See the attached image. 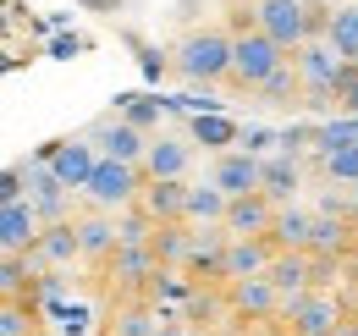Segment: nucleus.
<instances>
[{
  "label": "nucleus",
  "mask_w": 358,
  "mask_h": 336,
  "mask_svg": "<svg viewBox=\"0 0 358 336\" xmlns=\"http://www.w3.org/2000/svg\"><path fill=\"white\" fill-rule=\"evenodd\" d=\"M138 66H143V78L155 83V78H166V66H177V61H166L155 44H138Z\"/></svg>",
  "instance_id": "473e14b6"
},
{
  "label": "nucleus",
  "mask_w": 358,
  "mask_h": 336,
  "mask_svg": "<svg viewBox=\"0 0 358 336\" xmlns=\"http://www.w3.org/2000/svg\"><path fill=\"white\" fill-rule=\"evenodd\" d=\"M155 270H160V253H155V243H122V248L110 253V281H116L127 298L149 293Z\"/></svg>",
  "instance_id": "1a4fd4ad"
},
{
  "label": "nucleus",
  "mask_w": 358,
  "mask_h": 336,
  "mask_svg": "<svg viewBox=\"0 0 358 336\" xmlns=\"http://www.w3.org/2000/svg\"><path fill=\"white\" fill-rule=\"evenodd\" d=\"M226 199L215 182H187V226H221L226 220Z\"/></svg>",
  "instance_id": "b1692460"
},
{
  "label": "nucleus",
  "mask_w": 358,
  "mask_h": 336,
  "mask_svg": "<svg viewBox=\"0 0 358 336\" xmlns=\"http://www.w3.org/2000/svg\"><path fill=\"white\" fill-rule=\"evenodd\" d=\"M39 232H45V215L34 199H11V204H0V248L6 253H28L39 243Z\"/></svg>",
  "instance_id": "4468645a"
},
{
  "label": "nucleus",
  "mask_w": 358,
  "mask_h": 336,
  "mask_svg": "<svg viewBox=\"0 0 358 336\" xmlns=\"http://www.w3.org/2000/svg\"><path fill=\"white\" fill-rule=\"evenodd\" d=\"M336 336H358V314H348V320L336 326Z\"/></svg>",
  "instance_id": "4c0bfd02"
},
{
  "label": "nucleus",
  "mask_w": 358,
  "mask_h": 336,
  "mask_svg": "<svg viewBox=\"0 0 358 336\" xmlns=\"http://www.w3.org/2000/svg\"><path fill=\"white\" fill-rule=\"evenodd\" d=\"M348 314H353V309H348L336 293H325V287L281 303V320L292 326V336H336V326H342Z\"/></svg>",
  "instance_id": "39448f33"
},
{
  "label": "nucleus",
  "mask_w": 358,
  "mask_h": 336,
  "mask_svg": "<svg viewBox=\"0 0 358 336\" xmlns=\"http://www.w3.org/2000/svg\"><path fill=\"white\" fill-rule=\"evenodd\" d=\"M39 155L50 160V171H55L72 193H83V188H89V176H94V166H99L94 138H61V144H45Z\"/></svg>",
  "instance_id": "6e6552de"
},
{
  "label": "nucleus",
  "mask_w": 358,
  "mask_h": 336,
  "mask_svg": "<svg viewBox=\"0 0 358 336\" xmlns=\"http://www.w3.org/2000/svg\"><path fill=\"white\" fill-rule=\"evenodd\" d=\"M116 111H122L133 127L149 132V127H160V111H166V105H160V99H143V94H116Z\"/></svg>",
  "instance_id": "cd10ccee"
},
{
  "label": "nucleus",
  "mask_w": 358,
  "mask_h": 336,
  "mask_svg": "<svg viewBox=\"0 0 358 336\" xmlns=\"http://www.w3.org/2000/svg\"><path fill=\"white\" fill-rule=\"evenodd\" d=\"M314 259H348L353 253V215H320L314 210Z\"/></svg>",
  "instance_id": "412c9836"
},
{
  "label": "nucleus",
  "mask_w": 358,
  "mask_h": 336,
  "mask_svg": "<svg viewBox=\"0 0 358 336\" xmlns=\"http://www.w3.org/2000/svg\"><path fill=\"white\" fill-rule=\"evenodd\" d=\"M143 182H149V176H143V166L105 160V155H99V166H94V176H89V188H83V193H89L94 210H116V215H122V210H133V204H138Z\"/></svg>",
  "instance_id": "7ed1b4c3"
},
{
  "label": "nucleus",
  "mask_w": 358,
  "mask_h": 336,
  "mask_svg": "<svg viewBox=\"0 0 358 336\" xmlns=\"http://www.w3.org/2000/svg\"><path fill=\"white\" fill-rule=\"evenodd\" d=\"M320 171H325V182H336V188H358V144L336 149V155H331Z\"/></svg>",
  "instance_id": "c756f323"
},
{
  "label": "nucleus",
  "mask_w": 358,
  "mask_h": 336,
  "mask_svg": "<svg viewBox=\"0 0 358 336\" xmlns=\"http://www.w3.org/2000/svg\"><path fill=\"white\" fill-rule=\"evenodd\" d=\"M265 276L275 281L281 303H287V298H303V293H314V253H287V248H275V259H270Z\"/></svg>",
  "instance_id": "dca6fc26"
},
{
  "label": "nucleus",
  "mask_w": 358,
  "mask_h": 336,
  "mask_svg": "<svg viewBox=\"0 0 358 336\" xmlns=\"http://www.w3.org/2000/svg\"><path fill=\"white\" fill-rule=\"evenodd\" d=\"M226 303L237 320H275L281 314V293L270 276H248V281H226Z\"/></svg>",
  "instance_id": "ddd939ff"
},
{
  "label": "nucleus",
  "mask_w": 358,
  "mask_h": 336,
  "mask_svg": "<svg viewBox=\"0 0 358 336\" xmlns=\"http://www.w3.org/2000/svg\"><path fill=\"white\" fill-rule=\"evenodd\" d=\"M34 336H45V331H34Z\"/></svg>",
  "instance_id": "79ce46f5"
},
{
  "label": "nucleus",
  "mask_w": 358,
  "mask_h": 336,
  "mask_svg": "<svg viewBox=\"0 0 358 336\" xmlns=\"http://www.w3.org/2000/svg\"><path fill=\"white\" fill-rule=\"evenodd\" d=\"M187 171H193V138L155 132L149 138V155H143V176H187Z\"/></svg>",
  "instance_id": "a211bd4d"
},
{
  "label": "nucleus",
  "mask_w": 358,
  "mask_h": 336,
  "mask_svg": "<svg viewBox=\"0 0 358 336\" xmlns=\"http://www.w3.org/2000/svg\"><path fill=\"white\" fill-rule=\"evenodd\" d=\"M50 55H55V61H78V55H83V39H78V34H55V39H50Z\"/></svg>",
  "instance_id": "f704fd0d"
},
{
  "label": "nucleus",
  "mask_w": 358,
  "mask_h": 336,
  "mask_svg": "<svg viewBox=\"0 0 358 336\" xmlns=\"http://www.w3.org/2000/svg\"><path fill=\"white\" fill-rule=\"evenodd\" d=\"M254 22H259L287 55H292L298 44L314 39L309 34V0H259V6H254Z\"/></svg>",
  "instance_id": "423d86ee"
},
{
  "label": "nucleus",
  "mask_w": 358,
  "mask_h": 336,
  "mask_svg": "<svg viewBox=\"0 0 358 336\" xmlns=\"http://www.w3.org/2000/svg\"><path fill=\"white\" fill-rule=\"evenodd\" d=\"M336 111H348V116H358V72L342 83V94H336Z\"/></svg>",
  "instance_id": "c9c22d12"
},
{
  "label": "nucleus",
  "mask_w": 358,
  "mask_h": 336,
  "mask_svg": "<svg viewBox=\"0 0 358 336\" xmlns=\"http://www.w3.org/2000/svg\"><path fill=\"white\" fill-rule=\"evenodd\" d=\"M275 210H281V204H275V199H270L265 188H259V193H243V199H231V204H226V232H231V237H270V226H275Z\"/></svg>",
  "instance_id": "f8f14e48"
},
{
  "label": "nucleus",
  "mask_w": 358,
  "mask_h": 336,
  "mask_svg": "<svg viewBox=\"0 0 358 336\" xmlns=\"http://www.w3.org/2000/svg\"><path fill=\"white\" fill-rule=\"evenodd\" d=\"M34 309H39V303L6 298V309H0V336H34Z\"/></svg>",
  "instance_id": "c85d7f7f"
},
{
  "label": "nucleus",
  "mask_w": 358,
  "mask_h": 336,
  "mask_svg": "<svg viewBox=\"0 0 358 336\" xmlns=\"http://www.w3.org/2000/svg\"><path fill=\"white\" fill-rule=\"evenodd\" d=\"M325 6H348V0H325Z\"/></svg>",
  "instance_id": "a19ab883"
},
{
  "label": "nucleus",
  "mask_w": 358,
  "mask_h": 336,
  "mask_svg": "<svg viewBox=\"0 0 358 336\" xmlns=\"http://www.w3.org/2000/svg\"><path fill=\"white\" fill-rule=\"evenodd\" d=\"M353 220H358V188H353Z\"/></svg>",
  "instance_id": "ea45409f"
},
{
  "label": "nucleus",
  "mask_w": 358,
  "mask_h": 336,
  "mask_svg": "<svg viewBox=\"0 0 358 336\" xmlns=\"http://www.w3.org/2000/svg\"><path fill=\"white\" fill-rule=\"evenodd\" d=\"M303 188V155H287V149H270L265 155V193L275 204H292Z\"/></svg>",
  "instance_id": "aec40b11"
},
{
  "label": "nucleus",
  "mask_w": 358,
  "mask_h": 336,
  "mask_svg": "<svg viewBox=\"0 0 358 336\" xmlns=\"http://www.w3.org/2000/svg\"><path fill=\"white\" fill-rule=\"evenodd\" d=\"M55 309V326H61V336H89L94 314L83 309V303H50Z\"/></svg>",
  "instance_id": "7c9ffc66"
},
{
  "label": "nucleus",
  "mask_w": 358,
  "mask_h": 336,
  "mask_svg": "<svg viewBox=\"0 0 358 336\" xmlns=\"http://www.w3.org/2000/svg\"><path fill=\"white\" fill-rule=\"evenodd\" d=\"M160 320H166V309L127 298V303L116 309V336H155V331H160Z\"/></svg>",
  "instance_id": "a878e982"
},
{
  "label": "nucleus",
  "mask_w": 358,
  "mask_h": 336,
  "mask_svg": "<svg viewBox=\"0 0 358 336\" xmlns=\"http://www.w3.org/2000/svg\"><path fill=\"white\" fill-rule=\"evenodd\" d=\"M270 243L287 248V253H309V243H314V210H303L298 199L281 204V210H275V226H270Z\"/></svg>",
  "instance_id": "6ab92c4d"
},
{
  "label": "nucleus",
  "mask_w": 358,
  "mask_h": 336,
  "mask_svg": "<svg viewBox=\"0 0 358 336\" xmlns=\"http://www.w3.org/2000/svg\"><path fill=\"white\" fill-rule=\"evenodd\" d=\"M94 149L105 155V160H127V166H143V155H149V132L133 127L127 116H110V122H99L89 132Z\"/></svg>",
  "instance_id": "9d476101"
},
{
  "label": "nucleus",
  "mask_w": 358,
  "mask_h": 336,
  "mask_svg": "<svg viewBox=\"0 0 358 336\" xmlns=\"http://www.w3.org/2000/svg\"><path fill=\"white\" fill-rule=\"evenodd\" d=\"M281 61H292V55L270 39L265 28H243L237 44H231V83H237V88H259Z\"/></svg>",
  "instance_id": "20e7f679"
},
{
  "label": "nucleus",
  "mask_w": 358,
  "mask_h": 336,
  "mask_svg": "<svg viewBox=\"0 0 358 336\" xmlns=\"http://www.w3.org/2000/svg\"><path fill=\"white\" fill-rule=\"evenodd\" d=\"M11 199H28V171H22V166L0 171V204H11Z\"/></svg>",
  "instance_id": "2f4dec72"
},
{
  "label": "nucleus",
  "mask_w": 358,
  "mask_h": 336,
  "mask_svg": "<svg viewBox=\"0 0 358 336\" xmlns=\"http://www.w3.org/2000/svg\"><path fill=\"white\" fill-rule=\"evenodd\" d=\"M231 44H237V34H226V28H193L177 44V78L204 88L231 83Z\"/></svg>",
  "instance_id": "f257e3e1"
},
{
  "label": "nucleus",
  "mask_w": 358,
  "mask_h": 336,
  "mask_svg": "<svg viewBox=\"0 0 358 336\" xmlns=\"http://www.w3.org/2000/svg\"><path fill=\"white\" fill-rule=\"evenodd\" d=\"M275 243L270 237H231L226 243V281H248V276H265Z\"/></svg>",
  "instance_id": "f3484780"
},
{
  "label": "nucleus",
  "mask_w": 358,
  "mask_h": 336,
  "mask_svg": "<svg viewBox=\"0 0 358 336\" xmlns=\"http://www.w3.org/2000/svg\"><path fill=\"white\" fill-rule=\"evenodd\" d=\"M193 336H199V331H193Z\"/></svg>",
  "instance_id": "37998d69"
},
{
  "label": "nucleus",
  "mask_w": 358,
  "mask_h": 336,
  "mask_svg": "<svg viewBox=\"0 0 358 336\" xmlns=\"http://www.w3.org/2000/svg\"><path fill=\"white\" fill-rule=\"evenodd\" d=\"M210 182L221 188L226 199L259 193V188H265V155H254V149H226V155H215V166H210Z\"/></svg>",
  "instance_id": "0eeeda50"
},
{
  "label": "nucleus",
  "mask_w": 358,
  "mask_h": 336,
  "mask_svg": "<svg viewBox=\"0 0 358 336\" xmlns=\"http://www.w3.org/2000/svg\"><path fill=\"white\" fill-rule=\"evenodd\" d=\"M83 6H116V0H83Z\"/></svg>",
  "instance_id": "58836bf2"
},
{
  "label": "nucleus",
  "mask_w": 358,
  "mask_h": 336,
  "mask_svg": "<svg viewBox=\"0 0 358 336\" xmlns=\"http://www.w3.org/2000/svg\"><path fill=\"white\" fill-rule=\"evenodd\" d=\"M28 253H34V265H39V270H61V265L83 259V237H78V220H45L39 243H34Z\"/></svg>",
  "instance_id": "2eb2a0df"
},
{
  "label": "nucleus",
  "mask_w": 358,
  "mask_h": 336,
  "mask_svg": "<svg viewBox=\"0 0 358 336\" xmlns=\"http://www.w3.org/2000/svg\"><path fill=\"white\" fill-rule=\"evenodd\" d=\"M78 237H83V259H110V253L122 248V220L110 210L83 215V220H78Z\"/></svg>",
  "instance_id": "4be33fe9"
},
{
  "label": "nucleus",
  "mask_w": 358,
  "mask_h": 336,
  "mask_svg": "<svg viewBox=\"0 0 358 336\" xmlns=\"http://www.w3.org/2000/svg\"><path fill=\"white\" fill-rule=\"evenodd\" d=\"M138 210L149 215L155 226L187 220V176H149L143 193H138Z\"/></svg>",
  "instance_id": "9b49d317"
},
{
  "label": "nucleus",
  "mask_w": 358,
  "mask_h": 336,
  "mask_svg": "<svg viewBox=\"0 0 358 336\" xmlns=\"http://www.w3.org/2000/svg\"><path fill=\"white\" fill-rule=\"evenodd\" d=\"M281 144V132H265V127H248L243 138H237V149H254V155H265V149H275Z\"/></svg>",
  "instance_id": "72a5a7b5"
},
{
  "label": "nucleus",
  "mask_w": 358,
  "mask_h": 336,
  "mask_svg": "<svg viewBox=\"0 0 358 336\" xmlns=\"http://www.w3.org/2000/svg\"><path fill=\"white\" fill-rule=\"evenodd\" d=\"M292 66H298V78H303V99H309V105H331V99L342 94V83L358 72V61H342L331 39L298 44V50H292Z\"/></svg>",
  "instance_id": "f03ea898"
},
{
  "label": "nucleus",
  "mask_w": 358,
  "mask_h": 336,
  "mask_svg": "<svg viewBox=\"0 0 358 336\" xmlns=\"http://www.w3.org/2000/svg\"><path fill=\"white\" fill-rule=\"evenodd\" d=\"M254 94H259V105H292V99H303V78H298V66H292V61H281V66H275Z\"/></svg>",
  "instance_id": "393cba45"
},
{
  "label": "nucleus",
  "mask_w": 358,
  "mask_h": 336,
  "mask_svg": "<svg viewBox=\"0 0 358 336\" xmlns=\"http://www.w3.org/2000/svg\"><path fill=\"white\" fill-rule=\"evenodd\" d=\"M155 336H193V331H187V326H177V320H160V331H155Z\"/></svg>",
  "instance_id": "e433bc0d"
},
{
  "label": "nucleus",
  "mask_w": 358,
  "mask_h": 336,
  "mask_svg": "<svg viewBox=\"0 0 358 336\" xmlns=\"http://www.w3.org/2000/svg\"><path fill=\"white\" fill-rule=\"evenodd\" d=\"M187 138L204 144V149H215V155H226V149L243 138V127L231 122V116H221V111H199V116L187 122Z\"/></svg>",
  "instance_id": "5701e85b"
},
{
  "label": "nucleus",
  "mask_w": 358,
  "mask_h": 336,
  "mask_svg": "<svg viewBox=\"0 0 358 336\" xmlns=\"http://www.w3.org/2000/svg\"><path fill=\"white\" fill-rule=\"evenodd\" d=\"M325 39L336 44V55H342V61H358V0L336 6V17H331V34H325Z\"/></svg>",
  "instance_id": "bb28decb"
}]
</instances>
